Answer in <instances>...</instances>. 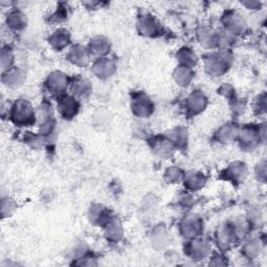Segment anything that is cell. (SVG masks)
<instances>
[{"instance_id":"18","label":"cell","mask_w":267,"mask_h":267,"mask_svg":"<svg viewBox=\"0 0 267 267\" xmlns=\"http://www.w3.org/2000/svg\"><path fill=\"white\" fill-rule=\"evenodd\" d=\"M246 166L243 163H234L228 169V176H230L234 181H243L246 177Z\"/></svg>"},{"instance_id":"2","label":"cell","mask_w":267,"mask_h":267,"mask_svg":"<svg viewBox=\"0 0 267 267\" xmlns=\"http://www.w3.org/2000/svg\"><path fill=\"white\" fill-rule=\"evenodd\" d=\"M265 135V128L263 126L261 130H255L252 128H244L240 133V143L245 149H253L260 143L261 136Z\"/></svg>"},{"instance_id":"29","label":"cell","mask_w":267,"mask_h":267,"mask_svg":"<svg viewBox=\"0 0 267 267\" xmlns=\"http://www.w3.org/2000/svg\"><path fill=\"white\" fill-rule=\"evenodd\" d=\"M257 175L259 178H265V175H266V167H265V163L262 162L260 163L257 166Z\"/></svg>"},{"instance_id":"20","label":"cell","mask_w":267,"mask_h":267,"mask_svg":"<svg viewBox=\"0 0 267 267\" xmlns=\"http://www.w3.org/2000/svg\"><path fill=\"white\" fill-rule=\"evenodd\" d=\"M153 149L156 150L159 156L161 157H168L170 153L173 151V143L172 141L166 139H160L159 141L155 143L153 146Z\"/></svg>"},{"instance_id":"11","label":"cell","mask_w":267,"mask_h":267,"mask_svg":"<svg viewBox=\"0 0 267 267\" xmlns=\"http://www.w3.org/2000/svg\"><path fill=\"white\" fill-rule=\"evenodd\" d=\"M71 90H72V93L74 96L85 98L90 94L92 88H91L90 83L87 81V79L78 77L72 83Z\"/></svg>"},{"instance_id":"12","label":"cell","mask_w":267,"mask_h":267,"mask_svg":"<svg viewBox=\"0 0 267 267\" xmlns=\"http://www.w3.org/2000/svg\"><path fill=\"white\" fill-rule=\"evenodd\" d=\"M70 61L79 67H84L89 62V55L82 46H74L68 56Z\"/></svg>"},{"instance_id":"28","label":"cell","mask_w":267,"mask_h":267,"mask_svg":"<svg viewBox=\"0 0 267 267\" xmlns=\"http://www.w3.org/2000/svg\"><path fill=\"white\" fill-rule=\"evenodd\" d=\"M165 178H166V181H168L170 183H175V182L177 183L184 177H183V172L181 169L177 168V167H172V168H169L168 170H166Z\"/></svg>"},{"instance_id":"26","label":"cell","mask_w":267,"mask_h":267,"mask_svg":"<svg viewBox=\"0 0 267 267\" xmlns=\"http://www.w3.org/2000/svg\"><path fill=\"white\" fill-rule=\"evenodd\" d=\"M186 185L189 187L190 189H197L205 183V179L202 175L199 173H190V175L186 178Z\"/></svg>"},{"instance_id":"15","label":"cell","mask_w":267,"mask_h":267,"mask_svg":"<svg viewBox=\"0 0 267 267\" xmlns=\"http://www.w3.org/2000/svg\"><path fill=\"white\" fill-rule=\"evenodd\" d=\"M50 44L57 49H63L69 43V32L65 30H59L49 39Z\"/></svg>"},{"instance_id":"21","label":"cell","mask_w":267,"mask_h":267,"mask_svg":"<svg viewBox=\"0 0 267 267\" xmlns=\"http://www.w3.org/2000/svg\"><path fill=\"white\" fill-rule=\"evenodd\" d=\"M190 255L191 257H195L197 259H202L207 255V252L209 250V246L207 245L202 240H195L190 245Z\"/></svg>"},{"instance_id":"24","label":"cell","mask_w":267,"mask_h":267,"mask_svg":"<svg viewBox=\"0 0 267 267\" xmlns=\"http://www.w3.org/2000/svg\"><path fill=\"white\" fill-rule=\"evenodd\" d=\"M106 235L109 236L110 239H115V240H118L119 237H121L122 235L121 224H120L116 219L109 222L108 226H106Z\"/></svg>"},{"instance_id":"8","label":"cell","mask_w":267,"mask_h":267,"mask_svg":"<svg viewBox=\"0 0 267 267\" xmlns=\"http://www.w3.org/2000/svg\"><path fill=\"white\" fill-rule=\"evenodd\" d=\"M187 100H188L187 102L188 110L193 114H196V113L203 111L207 104V99L203 93H200V91L193 92Z\"/></svg>"},{"instance_id":"9","label":"cell","mask_w":267,"mask_h":267,"mask_svg":"<svg viewBox=\"0 0 267 267\" xmlns=\"http://www.w3.org/2000/svg\"><path fill=\"white\" fill-rule=\"evenodd\" d=\"M202 228L200 220L194 216L186 218L182 224V233L186 237H194L198 235Z\"/></svg>"},{"instance_id":"6","label":"cell","mask_w":267,"mask_h":267,"mask_svg":"<svg viewBox=\"0 0 267 267\" xmlns=\"http://www.w3.org/2000/svg\"><path fill=\"white\" fill-rule=\"evenodd\" d=\"M58 110L64 118H72L76 115L78 111V104L75 98L73 97H64L58 104Z\"/></svg>"},{"instance_id":"22","label":"cell","mask_w":267,"mask_h":267,"mask_svg":"<svg viewBox=\"0 0 267 267\" xmlns=\"http://www.w3.org/2000/svg\"><path fill=\"white\" fill-rule=\"evenodd\" d=\"M178 57L179 62L182 63V66L189 67V68L191 66L194 65L196 62V57L194 53H193V51H191L190 49H187V48H184L179 51Z\"/></svg>"},{"instance_id":"7","label":"cell","mask_w":267,"mask_h":267,"mask_svg":"<svg viewBox=\"0 0 267 267\" xmlns=\"http://www.w3.org/2000/svg\"><path fill=\"white\" fill-rule=\"evenodd\" d=\"M67 85H68V79L61 72L51 73L48 77L47 86L53 93H63L67 88Z\"/></svg>"},{"instance_id":"3","label":"cell","mask_w":267,"mask_h":267,"mask_svg":"<svg viewBox=\"0 0 267 267\" xmlns=\"http://www.w3.org/2000/svg\"><path fill=\"white\" fill-rule=\"evenodd\" d=\"M229 66V55L228 53H220L217 57L209 58L206 61V69L212 75L219 76L222 74Z\"/></svg>"},{"instance_id":"5","label":"cell","mask_w":267,"mask_h":267,"mask_svg":"<svg viewBox=\"0 0 267 267\" xmlns=\"http://www.w3.org/2000/svg\"><path fill=\"white\" fill-rule=\"evenodd\" d=\"M132 106L134 114L139 117H146L150 115L153 109L150 100L144 95H140L134 99Z\"/></svg>"},{"instance_id":"27","label":"cell","mask_w":267,"mask_h":267,"mask_svg":"<svg viewBox=\"0 0 267 267\" xmlns=\"http://www.w3.org/2000/svg\"><path fill=\"white\" fill-rule=\"evenodd\" d=\"M23 81V73L18 69H12L9 71L8 76V86L10 87H16L18 85H21Z\"/></svg>"},{"instance_id":"19","label":"cell","mask_w":267,"mask_h":267,"mask_svg":"<svg viewBox=\"0 0 267 267\" xmlns=\"http://www.w3.org/2000/svg\"><path fill=\"white\" fill-rule=\"evenodd\" d=\"M8 23L10 25V28L14 30H20L25 26L26 18L21 12L15 11L11 13V14L8 16Z\"/></svg>"},{"instance_id":"10","label":"cell","mask_w":267,"mask_h":267,"mask_svg":"<svg viewBox=\"0 0 267 267\" xmlns=\"http://www.w3.org/2000/svg\"><path fill=\"white\" fill-rule=\"evenodd\" d=\"M115 70V66L112 61L106 59H100L94 66H93V72L98 77H108Z\"/></svg>"},{"instance_id":"17","label":"cell","mask_w":267,"mask_h":267,"mask_svg":"<svg viewBox=\"0 0 267 267\" xmlns=\"http://www.w3.org/2000/svg\"><path fill=\"white\" fill-rule=\"evenodd\" d=\"M193 72L189 67L186 66H179L178 68L175 71V74H173V77H175V81L181 86H187L189 84V82L193 77Z\"/></svg>"},{"instance_id":"14","label":"cell","mask_w":267,"mask_h":267,"mask_svg":"<svg viewBox=\"0 0 267 267\" xmlns=\"http://www.w3.org/2000/svg\"><path fill=\"white\" fill-rule=\"evenodd\" d=\"M139 30L140 32H142L145 36H153L159 31V23L156 22V20L150 18L149 16L143 17L139 22Z\"/></svg>"},{"instance_id":"25","label":"cell","mask_w":267,"mask_h":267,"mask_svg":"<svg viewBox=\"0 0 267 267\" xmlns=\"http://www.w3.org/2000/svg\"><path fill=\"white\" fill-rule=\"evenodd\" d=\"M262 249V244L259 239H252L244 245V252L249 257H253L258 255Z\"/></svg>"},{"instance_id":"13","label":"cell","mask_w":267,"mask_h":267,"mask_svg":"<svg viewBox=\"0 0 267 267\" xmlns=\"http://www.w3.org/2000/svg\"><path fill=\"white\" fill-rule=\"evenodd\" d=\"M89 50L95 56H104L110 50V43L108 40L97 37L91 40L89 45Z\"/></svg>"},{"instance_id":"23","label":"cell","mask_w":267,"mask_h":267,"mask_svg":"<svg viewBox=\"0 0 267 267\" xmlns=\"http://www.w3.org/2000/svg\"><path fill=\"white\" fill-rule=\"evenodd\" d=\"M234 236H235V231L225 226V228L220 229L218 232V241L220 244L224 245L226 248V246H229L232 243Z\"/></svg>"},{"instance_id":"4","label":"cell","mask_w":267,"mask_h":267,"mask_svg":"<svg viewBox=\"0 0 267 267\" xmlns=\"http://www.w3.org/2000/svg\"><path fill=\"white\" fill-rule=\"evenodd\" d=\"M223 24L225 26L226 31H229L232 35H237V33L242 32L245 28L244 20L235 12H231L224 15Z\"/></svg>"},{"instance_id":"16","label":"cell","mask_w":267,"mask_h":267,"mask_svg":"<svg viewBox=\"0 0 267 267\" xmlns=\"http://www.w3.org/2000/svg\"><path fill=\"white\" fill-rule=\"evenodd\" d=\"M234 125L226 124L223 126V128H222L218 131L217 137L219 141H222V143H229L232 141V140L236 138V136L238 135V130L236 126Z\"/></svg>"},{"instance_id":"30","label":"cell","mask_w":267,"mask_h":267,"mask_svg":"<svg viewBox=\"0 0 267 267\" xmlns=\"http://www.w3.org/2000/svg\"><path fill=\"white\" fill-rule=\"evenodd\" d=\"M257 110H259L260 112H265V108H266V103H265V97H259V102H258V106Z\"/></svg>"},{"instance_id":"1","label":"cell","mask_w":267,"mask_h":267,"mask_svg":"<svg viewBox=\"0 0 267 267\" xmlns=\"http://www.w3.org/2000/svg\"><path fill=\"white\" fill-rule=\"evenodd\" d=\"M12 118L15 123L29 125L35 121V112L29 102L20 99L15 104L12 110Z\"/></svg>"}]
</instances>
